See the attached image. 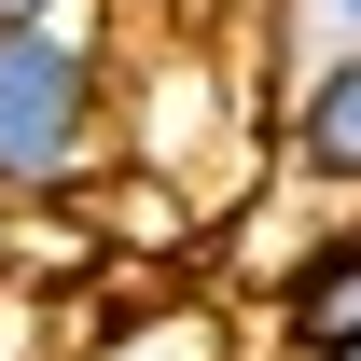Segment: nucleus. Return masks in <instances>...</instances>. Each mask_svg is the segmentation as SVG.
Returning a JSON list of instances; mask_svg holds the SVG:
<instances>
[{"mask_svg": "<svg viewBox=\"0 0 361 361\" xmlns=\"http://www.w3.org/2000/svg\"><path fill=\"white\" fill-rule=\"evenodd\" d=\"M111 56L84 14H14L0 28V195H84L111 167Z\"/></svg>", "mask_w": 361, "mask_h": 361, "instance_id": "nucleus-1", "label": "nucleus"}, {"mask_svg": "<svg viewBox=\"0 0 361 361\" xmlns=\"http://www.w3.org/2000/svg\"><path fill=\"white\" fill-rule=\"evenodd\" d=\"M278 167L319 195H361V42L278 70Z\"/></svg>", "mask_w": 361, "mask_h": 361, "instance_id": "nucleus-2", "label": "nucleus"}, {"mask_svg": "<svg viewBox=\"0 0 361 361\" xmlns=\"http://www.w3.org/2000/svg\"><path fill=\"white\" fill-rule=\"evenodd\" d=\"M278 361H348L361 348V209H334V223L292 250V278H278Z\"/></svg>", "mask_w": 361, "mask_h": 361, "instance_id": "nucleus-3", "label": "nucleus"}, {"mask_svg": "<svg viewBox=\"0 0 361 361\" xmlns=\"http://www.w3.org/2000/svg\"><path fill=\"white\" fill-rule=\"evenodd\" d=\"M84 361H223V334L195 306H167V319H84Z\"/></svg>", "mask_w": 361, "mask_h": 361, "instance_id": "nucleus-4", "label": "nucleus"}, {"mask_svg": "<svg viewBox=\"0 0 361 361\" xmlns=\"http://www.w3.org/2000/svg\"><path fill=\"white\" fill-rule=\"evenodd\" d=\"M278 28H306V56H334V42H361V0H278Z\"/></svg>", "mask_w": 361, "mask_h": 361, "instance_id": "nucleus-5", "label": "nucleus"}, {"mask_svg": "<svg viewBox=\"0 0 361 361\" xmlns=\"http://www.w3.org/2000/svg\"><path fill=\"white\" fill-rule=\"evenodd\" d=\"M14 14H70V0H0V28H14Z\"/></svg>", "mask_w": 361, "mask_h": 361, "instance_id": "nucleus-6", "label": "nucleus"}, {"mask_svg": "<svg viewBox=\"0 0 361 361\" xmlns=\"http://www.w3.org/2000/svg\"><path fill=\"white\" fill-rule=\"evenodd\" d=\"M348 361H361V348H348Z\"/></svg>", "mask_w": 361, "mask_h": 361, "instance_id": "nucleus-7", "label": "nucleus"}]
</instances>
